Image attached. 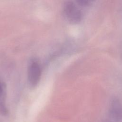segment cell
Instances as JSON below:
<instances>
[{
	"label": "cell",
	"instance_id": "1",
	"mask_svg": "<svg viewBox=\"0 0 122 122\" xmlns=\"http://www.w3.org/2000/svg\"><path fill=\"white\" fill-rule=\"evenodd\" d=\"M28 80L30 86L35 87L39 83L41 75V69L39 62L34 59H31L28 63Z\"/></svg>",
	"mask_w": 122,
	"mask_h": 122
},
{
	"label": "cell",
	"instance_id": "2",
	"mask_svg": "<svg viewBox=\"0 0 122 122\" xmlns=\"http://www.w3.org/2000/svg\"><path fill=\"white\" fill-rule=\"evenodd\" d=\"M63 10L65 16L70 23L75 24L81 21L82 13L72 1H66L64 4Z\"/></svg>",
	"mask_w": 122,
	"mask_h": 122
},
{
	"label": "cell",
	"instance_id": "3",
	"mask_svg": "<svg viewBox=\"0 0 122 122\" xmlns=\"http://www.w3.org/2000/svg\"><path fill=\"white\" fill-rule=\"evenodd\" d=\"M4 90L5 86L3 83L0 80V112L4 114H6L8 111L3 101V97H4V94L5 92Z\"/></svg>",
	"mask_w": 122,
	"mask_h": 122
},
{
	"label": "cell",
	"instance_id": "4",
	"mask_svg": "<svg viewBox=\"0 0 122 122\" xmlns=\"http://www.w3.org/2000/svg\"><path fill=\"white\" fill-rule=\"evenodd\" d=\"M76 3L81 6L87 7L91 5L94 0H75Z\"/></svg>",
	"mask_w": 122,
	"mask_h": 122
}]
</instances>
